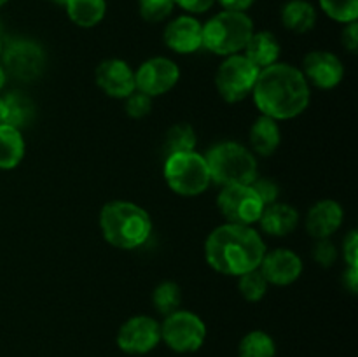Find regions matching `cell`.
<instances>
[{
  "instance_id": "obj_4",
  "label": "cell",
  "mask_w": 358,
  "mask_h": 357,
  "mask_svg": "<svg viewBox=\"0 0 358 357\" xmlns=\"http://www.w3.org/2000/svg\"><path fill=\"white\" fill-rule=\"evenodd\" d=\"M212 182L220 186L252 184L257 177V161L252 150L238 142H220L206 154Z\"/></svg>"
},
{
  "instance_id": "obj_10",
  "label": "cell",
  "mask_w": 358,
  "mask_h": 357,
  "mask_svg": "<svg viewBox=\"0 0 358 357\" xmlns=\"http://www.w3.org/2000/svg\"><path fill=\"white\" fill-rule=\"evenodd\" d=\"M217 205L227 223L241 224V226H252L259 223L264 210V203L261 202L250 184L224 186L217 198Z\"/></svg>"
},
{
  "instance_id": "obj_28",
  "label": "cell",
  "mask_w": 358,
  "mask_h": 357,
  "mask_svg": "<svg viewBox=\"0 0 358 357\" xmlns=\"http://www.w3.org/2000/svg\"><path fill=\"white\" fill-rule=\"evenodd\" d=\"M268 280L264 279V275L261 273V270L255 268L252 272L243 273L240 275V282H238V289H240L241 296L247 301H261L262 298L268 293Z\"/></svg>"
},
{
  "instance_id": "obj_38",
  "label": "cell",
  "mask_w": 358,
  "mask_h": 357,
  "mask_svg": "<svg viewBox=\"0 0 358 357\" xmlns=\"http://www.w3.org/2000/svg\"><path fill=\"white\" fill-rule=\"evenodd\" d=\"M345 286L348 287L350 293L355 294L358 289V268L348 266V270L345 272Z\"/></svg>"
},
{
  "instance_id": "obj_21",
  "label": "cell",
  "mask_w": 358,
  "mask_h": 357,
  "mask_svg": "<svg viewBox=\"0 0 358 357\" xmlns=\"http://www.w3.org/2000/svg\"><path fill=\"white\" fill-rule=\"evenodd\" d=\"M282 23L294 34H306L317 24V10L308 0H290L282 9Z\"/></svg>"
},
{
  "instance_id": "obj_16",
  "label": "cell",
  "mask_w": 358,
  "mask_h": 357,
  "mask_svg": "<svg viewBox=\"0 0 358 357\" xmlns=\"http://www.w3.org/2000/svg\"><path fill=\"white\" fill-rule=\"evenodd\" d=\"M163 41L171 51L189 55L203 48V24L192 16H178L166 24Z\"/></svg>"
},
{
  "instance_id": "obj_32",
  "label": "cell",
  "mask_w": 358,
  "mask_h": 357,
  "mask_svg": "<svg viewBox=\"0 0 358 357\" xmlns=\"http://www.w3.org/2000/svg\"><path fill=\"white\" fill-rule=\"evenodd\" d=\"M313 259L324 268H331L338 259V248L329 238H322L313 247Z\"/></svg>"
},
{
  "instance_id": "obj_17",
  "label": "cell",
  "mask_w": 358,
  "mask_h": 357,
  "mask_svg": "<svg viewBox=\"0 0 358 357\" xmlns=\"http://www.w3.org/2000/svg\"><path fill=\"white\" fill-rule=\"evenodd\" d=\"M343 223V209L334 200H322L315 203L306 216V230L317 240L329 238L339 230Z\"/></svg>"
},
{
  "instance_id": "obj_11",
  "label": "cell",
  "mask_w": 358,
  "mask_h": 357,
  "mask_svg": "<svg viewBox=\"0 0 358 357\" xmlns=\"http://www.w3.org/2000/svg\"><path fill=\"white\" fill-rule=\"evenodd\" d=\"M161 342V324L149 315H135L121 326L117 346L129 356H143Z\"/></svg>"
},
{
  "instance_id": "obj_6",
  "label": "cell",
  "mask_w": 358,
  "mask_h": 357,
  "mask_svg": "<svg viewBox=\"0 0 358 357\" xmlns=\"http://www.w3.org/2000/svg\"><path fill=\"white\" fill-rule=\"evenodd\" d=\"M164 178L171 191L180 196L201 195L212 182L205 156L198 154L196 150L166 156Z\"/></svg>"
},
{
  "instance_id": "obj_31",
  "label": "cell",
  "mask_w": 358,
  "mask_h": 357,
  "mask_svg": "<svg viewBox=\"0 0 358 357\" xmlns=\"http://www.w3.org/2000/svg\"><path fill=\"white\" fill-rule=\"evenodd\" d=\"M152 108V98L149 94L142 93V91H133L128 98H126V112L129 118H145Z\"/></svg>"
},
{
  "instance_id": "obj_34",
  "label": "cell",
  "mask_w": 358,
  "mask_h": 357,
  "mask_svg": "<svg viewBox=\"0 0 358 357\" xmlns=\"http://www.w3.org/2000/svg\"><path fill=\"white\" fill-rule=\"evenodd\" d=\"M343 254H345V261L348 262V266L358 268V234H357V231H352V233L345 238V244H343Z\"/></svg>"
},
{
  "instance_id": "obj_19",
  "label": "cell",
  "mask_w": 358,
  "mask_h": 357,
  "mask_svg": "<svg viewBox=\"0 0 358 357\" xmlns=\"http://www.w3.org/2000/svg\"><path fill=\"white\" fill-rule=\"evenodd\" d=\"M280 42L271 31H254L250 41L245 46V56L257 66L259 70L273 65L278 59Z\"/></svg>"
},
{
  "instance_id": "obj_20",
  "label": "cell",
  "mask_w": 358,
  "mask_h": 357,
  "mask_svg": "<svg viewBox=\"0 0 358 357\" xmlns=\"http://www.w3.org/2000/svg\"><path fill=\"white\" fill-rule=\"evenodd\" d=\"M280 126L275 119L261 115L250 128V146L259 156H271L280 146Z\"/></svg>"
},
{
  "instance_id": "obj_18",
  "label": "cell",
  "mask_w": 358,
  "mask_h": 357,
  "mask_svg": "<svg viewBox=\"0 0 358 357\" xmlns=\"http://www.w3.org/2000/svg\"><path fill=\"white\" fill-rule=\"evenodd\" d=\"M259 223H261L262 231L266 234H271V237H287L299 224V212L294 206L275 202L271 205L264 206Z\"/></svg>"
},
{
  "instance_id": "obj_9",
  "label": "cell",
  "mask_w": 358,
  "mask_h": 357,
  "mask_svg": "<svg viewBox=\"0 0 358 357\" xmlns=\"http://www.w3.org/2000/svg\"><path fill=\"white\" fill-rule=\"evenodd\" d=\"M2 63L6 76L17 80H30L38 79L45 69V52L37 42L27 41V38H16L10 41L6 48L2 49Z\"/></svg>"
},
{
  "instance_id": "obj_13",
  "label": "cell",
  "mask_w": 358,
  "mask_h": 357,
  "mask_svg": "<svg viewBox=\"0 0 358 357\" xmlns=\"http://www.w3.org/2000/svg\"><path fill=\"white\" fill-rule=\"evenodd\" d=\"M306 80L320 90H332L338 86L345 76V66L341 59L329 51L308 52L303 62V70Z\"/></svg>"
},
{
  "instance_id": "obj_30",
  "label": "cell",
  "mask_w": 358,
  "mask_h": 357,
  "mask_svg": "<svg viewBox=\"0 0 358 357\" xmlns=\"http://www.w3.org/2000/svg\"><path fill=\"white\" fill-rule=\"evenodd\" d=\"M140 14L145 21L157 23L166 20L173 10V0H138Z\"/></svg>"
},
{
  "instance_id": "obj_26",
  "label": "cell",
  "mask_w": 358,
  "mask_h": 357,
  "mask_svg": "<svg viewBox=\"0 0 358 357\" xmlns=\"http://www.w3.org/2000/svg\"><path fill=\"white\" fill-rule=\"evenodd\" d=\"M194 147L196 133L187 122H177L166 132V136H164V154L166 156L177 153H189V150H194Z\"/></svg>"
},
{
  "instance_id": "obj_2",
  "label": "cell",
  "mask_w": 358,
  "mask_h": 357,
  "mask_svg": "<svg viewBox=\"0 0 358 357\" xmlns=\"http://www.w3.org/2000/svg\"><path fill=\"white\" fill-rule=\"evenodd\" d=\"M266 254L261 234L252 226L222 224L208 234L205 258L215 272L240 276L259 268Z\"/></svg>"
},
{
  "instance_id": "obj_33",
  "label": "cell",
  "mask_w": 358,
  "mask_h": 357,
  "mask_svg": "<svg viewBox=\"0 0 358 357\" xmlns=\"http://www.w3.org/2000/svg\"><path fill=\"white\" fill-rule=\"evenodd\" d=\"M252 189L257 192V196L261 198V202L264 203V206L271 205V203L276 202L278 198V184L275 181L268 177H255L254 182H252Z\"/></svg>"
},
{
  "instance_id": "obj_36",
  "label": "cell",
  "mask_w": 358,
  "mask_h": 357,
  "mask_svg": "<svg viewBox=\"0 0 358 357\" xmlns=\"http://www.w3.org/2000/svg\"><path fill=\"white\" fill-rule=\"evenodd\" d=\"M343 46H345L350 52H357V49H358V23L357 21L348 23L346 24L345 30H343Z\"/></svg>"
},
{
  "instance_id": "obj_23",
  "label": "cell",
  "mask_w": 358,
  "mask_h": 357,
  "mask_svg": "<svg viewBox=\"0 0 358 357\" xmlns=\"http://www.w3.org/2000/svg\"><path fill=\"white\" fill-rule=\"evenodd\" d=\"M24 156V140L17 128L0 125V168L13 170Z\"/></svg>"
},
{
  "instance_id": "obj_42",
  "label": "cell",
  "mask_w": 358,
  "mask_h": 357,
  "mask_svg": "<svg viewBox=\"0 0 358 357\" xmlns=\"http://www.w3.org/2000/svg\"><path fill=\"white\" fill-rule=\"evenodd\" d=\"M7 2H9V0H0V7H2L3 4H7Z\"/></svg>"
},
{
  "instance_id": "obj_22",
  "label": "cell",
  "mask_w": 358,
  "mask_h": 357,
  "mask_svg": "<svg viewBox=\"0 0 358 357\" xmlns=\"http://www.w3.org/2000/svg\"><path fill=\"white\" fill-rule=\"evenodd\" d=\"M3 104V125H9L13 128H24L34 121L35 107L34 102L23 93H7L2 98Z\"/></svg>"
},
{
  "instance_id": "obj_8",
  "label": "cell",
  "mask_w": 358,
  "mask_h": 357,
  "mask_svg": "<svg viewBox=\"0 0 358 357\" xmlns=\"http://www.w3.org/2000/svg\"><path fill=\"white\" fill-rule=\"evenodd\" d=\"M206 338V326L192 312L177 310L166 315L161 326V340L173 352L189 354L201 349Z\"/></svg>"
},
{
  "instance_id": "obj_5",
  "label": "cell",
  "mask_w": 358,
  "mask_h": 357,
  "mask_svg": "<svg viewBox=\"0 0 358 357\" xmlns=\"http://www.w3.org/2000/svg\"><path fill=\"white\" fill-rule=\"evenodd\" d=\"M254 34V23L247 13L222 10L203 27V48L219 56L238 55Z\"/></svg>"
},
{
  "instance_id": "obj_29",
  "label": "cell",
  "mask_w": 358,
  "mask_h": 357,
  "mask_svg": "<svg viewBox=\"0 0 358 357\" xmlns=\"http://www.w3.org/2000/svg\"><path fill=\"white\" fill-rule=\"evenodd\" d=\"M320 7L329 18L339 23H353L358 18V0H320Z\"/></svg>"
},
{
  "instance_id": "obj_35",
  "label": "cell",
  "mask_w": 358,
  "mask_h": 357,
  "mask_svg": "<svg viewBox=\"0 0 358 357\" xmlns=\"http://www.w3.org/2000/svg\"><path fill=\"white\" fill-rule=\"evenodd\" d=\"M173 4L180 6L182 9L189 10V13L201 14L206 13L215 4V0H173Z\"/></svg>"
},
{
  "instance_id": "obj_43",
  "label": "cell",
  "mask_w": 358,
  "mask_h": 357,
  "mask_svg": "<svg viewBox=\"0 0 358 357\" xmlns=\"http://www.w3.org/2000/svg\"><path fill=\"white\" fill-rule=\"evenodd\" d=\"M0 52H2V41H0Z\"/></svg>"
},
{
  "instance_id": "obj_14",
  "label": "cell",
  "mask_w": 358,
  "mask_h": 357,
  "mask_svg": "<svg viewBox=\"0 0 358 357\" xmlns=\"http://www.w3.org/2000/svg\"><path fill=\"white\" fill-rule=\"evenodd\" d=\"M259 270L268 284L289 286L296 282L303 273V261L290 248H275L271 252H266Z\"/></svg>"
},
{
  "instance_id": "obj_12",
  "label": "cell",
  "mask_w": 358,
  "mask_h": 357,
  "mask_svg": "<svg viewBox=\"0 0 358 357\" xmlns=\"http://www.w3.org/2000/svg\"><path fill=\"white\" fill-rule=\"evenodd\" d=\"M180 79V69L170 58H150L138 66L135 74V88L152 97L168 93Z\"/></svg>"
},
{
  "instance_id": "obj_1",
  "label": "cell",
  "mask_w": 358,
  "mask_h": 357,
  "mask_svg": "<svg viewBox=\"0 0 358 357\" xmlns=\"http://www.w3.org/2000/svg\"><path fill=\"white\" fill-rule=\"evenodd\" d=\"M262 115L280 119L297 118L310 104V84L299 69L287 63H273L261 69L252 90Z\"/></svg>"
},
{
  "instance_id": "obj_39",
  "label": "cell",
  "mask_w": 358,
  "mask_h": 357,
  "mask_svg": "<svg viewBox=\"0 0 358 357\" xmlns=\"http://www.w3.org/2000/svg\"><path fill=\"white\" fill-rule=\"evenodd\" d=\"M3 84H6V72H3V69L0 66V90L3 88Z\"/></svg>"
},
{
  "instance_id": "obj_24",
  "label": "cell",
  "mask_w": 358,
  "mask_h": 357,
  "mask_svg": "<svg viewBox=\"0 0 358 357\" xmlns=\"http://www.w3.org/2000/svg\"><path fill=\"white\" fill-rule=\"evenodd\" d=\"M66 14L80 28H93L100 23L107 13L105 0H69Z\"/></svg>"
},
{
  "instance_id": "obj_25",
  "label": "cell",
  "mask_w": 358,
  "mask_h": 357,
  "mask_svg": "<svg viewBox=\"0 0 358 357\" xmlns=\"http://www.w3.org/2000/svg\"><path fill=\"white\" fill-rule=\"evenodd\" d=\"M275 340L264 331H250L241 338L238 357H275Z\"/></svg>"
},
{
  "instance_id": "obj_3",
  "label": "cell",
  "mask_w": 358,
  "mask_h": 357,
  "mask_svg": "<svg viewBox=\"0 0 358 357\" xmlns=\"http://www.w3.org/2000/svg\"><path fill=\"white\" fill-rule=\"evenodd\" d=\"M100 227L110 245L124 251L138 248L152 233L150 216L131 202L115 200L105 203L100 212Z\"/></svg>"
},
{
  "instance_id": "obj_7",
  "label": "cell",
  "mask_w": 358,
  "mask_h": 357,
  "mask_svg": "<svg viewBox=\"0 0 358 357\" xmlns=\"http://www.w3.org/2000/svg\"><path fill=\"white\" fill-rule=\"evenodd\" d=\"M261 70L245 55H231L217 72L215 84L219 94L229 104H238L252 93Z\"/></svg>"
},
{
  "instance_id": "obj_40",
  "label": "cell",
  "mask_w": 358,
  "mask_h": 357,
  "mask_svg": "<svg viewBox=\"0 0 358 357\" xmlns=\"http://www.w3.org/2000/svg\"><path fill=\"white\" fill-rule=\"evenodd\" d=\"M0 125H3V104H2V98H0Z\"/></svg>"
},
{
  "instance_id": "obj_15",
  "label": "cell",
  "mask_w": 358,
  "mask_h": 357,
  "mask_svg": "<svg viewBox=\"0 0 358 357\" xmlns=\"http://www.w3.org/2000/svg\"><path fill=\"white\" fill-rule=\"evenodd\" d=\"M96 84L112 98H128L135 88V72L122 59H105L96 66Z\"/></svg>"
},
{
  "instance_id": "obj_37",
  "label": "cell",
  "mask_w": 358,
  "mask_h": 357,
  "mask_svg": "<svg viewBox=\"0 0 358 357\" xmlns=\"http://www.w3.org/2000/svg\"><path fill=\"white\" fill-rule=\"evenodd\" d=\"M254 2L255 0H219L224 10H234V13H245L247 9H250Z\"/></svg>"
},
{
  "instance_id": "obj_41",
  "label": "cell",
  "mask_w": 358,
  "mask_h": 357,
  "mask_svg": "<svg viewBox=\"0 0 358 357\" xmlns=\"http://www.w3.org/2000/svg\"><path fill=\"white\" fill-rule=\"evenodd\" d=\"M51 2H55L56 6H63V7H65V6H66V2H69V0H51Z\"/></svg>"
},
{
  "instance_id": "obj_27",
  "label": "cell",
  "mask_w": 358,
  "mask_h": 357,
  "mask_svg": "<svg viewBox=\"0 0 358 357\" xmlns=\"http://www.w3.org/2000/svg\"><path fill=\"white\" fill-rule=\"evenodd\" d=\"M182 301V293L180 287L175 282H163L154 289L152 294V303L156 307V310L159 312L161 315H170L173 312L178 310Z\"/></svg>"
}]
</instances>
